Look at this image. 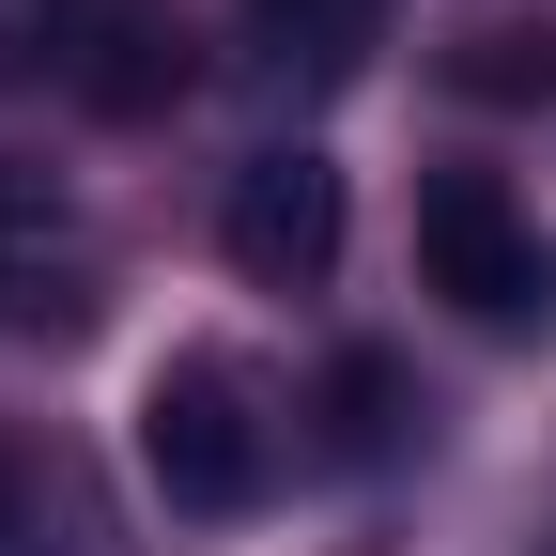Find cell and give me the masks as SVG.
Here are the masks:
<instances>
[{
  "mask_svg": "<svg viewBox=\"0 0 556 556\" xmlns=\"http://www.w3.org/2000/svg\"><path fill=\"white\" fill-rule=\"evenodd\" d=\"M417 263H433V294L464 325H556V248L510 217L495 170H448L433 201H417Z\"/></svg>",
  "mask_w": 556,
  "mask_h": 556,
  "instance_id": "1",
  "label": "cell"
},
{
  "mask_svg": "<svg viewBox=\"0 0 556 556\" xmlns=\"http://www.w3.org/2000/svg\"><path fill=\"white\" fill-rule=\"evenodd\" d=\"M93 309V217H78V186L31 170V155H0V325H78Z\"/></svg>",
  "mask_w": 556,
  "mask_h": 556,
  "instance_id": "3",
  "label": "cell"
},
{
  "mask_svg": "<svg viewBox=\"0 0 556 556\" xmlns=\"http://www.w3.org/2000/svg\"><path fill=\"white\" fill-rule=\"evenodd\" d=\"M139 448H155L170 510H248L263 495V387H248V356H170L155 402H139Z\"/></svg>",
  "mask_w": 556,
  "mask_h": 556,
  "instance_id": "2",
  "label": "cell"
},
{
  "mask_svg": "<svg viewBox=\"0 0 556 556\" xmlns=\"http://www.w3.org/2000/svg\"><path fill=\"white\" fill-rule=\"evenodd\" d=\"M62 31H78V0H0V78H31Z\"/></svg>",
  "mask_w": 556,
  "mask_h": 556,
  "instance_id": "8",
  "label": "cell"
},
{
  "mask_svg": "<svg viewBox=\"0 0 556 556\" xmlns=\"http://www.w3.org/2000/svg\"><path fill=\"white\" fill-rule=\"evenodd\" d=\"M78 47H93V62H78V93H93V109H155V93H170V31L139 16V0H93Z\"/></svg>",
  "mask_w": 556,
  "mask_h": 556,
  "instance_id": "7",
  "label": "cell"
},
{
  "mask_svg": "<svg viewBox=\"0 0 556 556\" xmlns=\"http://www.w3.org/2000/svg\"><path fill=\"white\" fill-rule=\"evenodd\" d=\"M232 263L263 278V294H309V278L340 263V170L325 155H248L232 170Z\"/></svg>",
  "mask_w": 556,
  "mask_h": 556,
  "instance_id": "4",
  "label": "cell"
},
{
  "mask_svg": "<svg viewBox=\"0 0 556 556\" xmlns=\"http://www.w3.org/2000/svg\"><path fill=\"white\" fill-rule=\"evenodd\" d=\"M371 47H387V0H248V62L294 93H340Z\"/></svg>",
  "mask_w": 556,
  "mask_h": 556,
  "instance_id": "5",
  "label": "cell"
},
{
  "mask_svg": "<svg viewBox=\"0 0 556 556\" xmlns=\"http://www.w3.org/2000/svg\"><path fill=\"white\" fill-rule=\"evenodd\" d=\"M0 556H109V510L62 448H16L0 433Z\"/></svg>",
  "mask_w": 556,
  "mask_h": 556,
  "instance_id": "6",
  "label": "cell"
}]
</instances>
